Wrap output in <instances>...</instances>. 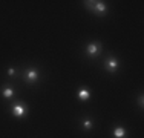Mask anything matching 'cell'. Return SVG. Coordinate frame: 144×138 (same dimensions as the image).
Here are the masks:
<instances>
[{"label": "cell", "mask_w": 144, "mask_h": 138, "mask_svg": "<svg viewBox=\"0 0 144 138\" xmlns=\"http://www.w3.org/2000/svg\"><path fill=\"white\" fill-rule=\"evenodd\" d=\"M37 77H38L37 71H29V72H28V80L34 81V80H37Z\"/></svg>", "instance_id": "7a4b0ae2"}, {"label": "cell", "mask_w": 144, "mask_h": 138, "mask_svg": "<svg viewBox=\"0 0 144 138\" xmlns=\"http://www.w3.org/2000/svg\"><path fill=\"white\" fill-rule=\"evenodd\" d=\"M84 127H86V129H91V127H92V123H91V121H84Z\"/></svg>", "instance_id": "9c48e42d"}, {"label": "cell", "mask_w": 144, "mask_h": 138, "mask_svg": "<svg viewBox=\"0 0 144 138\" xmlns=\"http://www.w3.org/2000/svg\"><path fill=\"white\" fill-rule=\"evenodd\" d=\"M126 135V132H124V129H121V127H118V129H115V136L117 138H123Z\"/></svg>", "instance_id": "5b68a950"}, {"label": "cell", "mask_w": 144, "mask_h": 138, "mask_svg": "<svg viewBox=\"0 0 144 138\" xmlns=\"http://www.w3.org/2000/svg\"><path fill=\"white\" fill-rule=\"evenodd\" d=\"M98 11H104L106 9V6H104V3H97V6H95Z\"/></svg>", "instance_id": "ba28073f"}, {"label": "cell", "mask_w": 144, "mask_h": 138, "mask_svg": "<svg viewBox=\"0 0 144 138\" xmlns=\"http://www.w3.org/2000/svg\"><path fill=\"white\" fill-rule=\"evenodd\" d=\"M88 52H89L91 55H95V54L98 52V46H97V45H91V46L88 48Z\"/></svg>", "instance_id": "277c9868"}, {"label": "cell", "mask_w": 144, "mask_h": 138, "mask_svg": "<svg viewBox=\"0 0 144 138\" xmlns=\"http://www.w3.org/2000/svg\"><path fill=\"white\" fill-rule=\"evenodd\" d=\"M3 94H5V97H12V95H14V91H12L11 88H6Z\"/></svg>", "instance_id": "52a82bcc"}, {"label": "cell", "mask_w": 144, "mask_h": 138, "mask_svg": "<svg viewBox=\"0 0 144 138\" xmlns=\"http://www.w3.org/2000/svg\"><path fill=\"white\" fill-rule=\"evenodd\" d=\"M14 114H15L17 117H22V115H25V109H23L22 106H15V107H14Z\"/></svg>", "instance_id": "6da1fadb"}, {"label": "cell", "mask_w": 144, "mask_h": 138, "mask_svg": "<svg viewBox=\"0 0 144 138\" xmlns=\"http://www.w3.org/2000/svg\"><path fill=\"white\" fill-rule=\"evenodd\" d=\"M80 98H81V100H88V98H89V91L88 89H81L80 91Z\"/></svg>", "instance_id": "3957f363"}, {"label": "cell", "mask_w": 144, "mask_h": 138, "mask_svg": "<svg viewBox=\"0 0 144 138\" xmlns=\"http://www.w3.org/2000/svg\"><path fill=\"white\" fill-rule=\"evenodd\" d=\"M117 66H118V63H117L115 60H109V62H107V69H110V71H113V69H115Z\"/></svg>", "instance_id": "8992f818"}]
</instances>
